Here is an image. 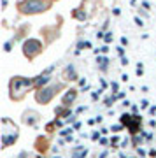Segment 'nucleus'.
Listing matches in <instances>:
<instances>
[{
    "instance_id": "423d86ee",
    "label": "nucleus",
    "mask_w": 156,
    "mask_h": 158,
    "mask_svg": "<svg viewBox=\"0 0 156 158\" xmlns=\"http://www.w3.org/2000/svg\"><path fill=\"white\" fill-rule=\"evenodd\" d=\"M37 121H39V114L35 113V111H32V109L23 114V123H27V125H30V127H34Z\"/></svg>"
},
{
    "instance_id": "20e7f679",
    "label": "nucleus",
    "mask_w": 156,
    "mask_h": 158,
    "mask_svg": "<svg viewBox=\"0 0 156 158\" xmlns=\"http://www.w3.org/2000/svg\"><path fill=\"white\" fill-rule=\"evenodd\" d=\"M18 135H19V130L9 118L2 119V146L9 148L12 142H16Z\"/></svg>"
},
{
    "instance_id": "9b49d317",
    "label": "nucleus",
    "mask_w": 156,
    "mask_h": 158,
    "mask_svg": "<svg viewBox=\"0 0 156 158\" xmlns=\"http://www.w3.org/2000/svg\"><path fill=\"white\" fill-rule=\"evenodd\" d=\"M74 16L77 18L79 21H83L84 18H86V14H83V12H81V11H74Z\"/></svg>"
},
{
    "instance_id": "f257e3e1",
    "label": "nucleus",
    "mask_w": 156,
    "mask_h": 158,
    "mask_svg": "<svg viewBox=\"0 0 156 158\" xmlns=\"http://www.w3.org/2000/svg\"><path fill=\"white\" fill-rule=\"evenodd\" d=\"M34 86H35V79L14 76V77L9 81V97H11L12 100H21Z\"/></svg>"
},
{
    "instance_id": "f03ea898",
    "label": "nucleus",
    "mask_w": 156,
    "mask_h": 158,
    "mask_svg": "<svg viewBox=\"0 0 156 158\" xmlns=\"http://www.w3.org/2000/svg\"><path fill=\"white\" fill-rule=\"evenodd\" d=\"M53 0H21L18 4V11L21 14H40L47 11Z\"/></svg>"
},
{
    "instance_id": "9d476101",
    "label": "nucleus",
    "mask_w": 156,
    "mask_h": 158,
    "mask_svg": "<svg viewBox=\"0 0 156 158\" xmlns=\"http://www.w3.org/2000/svg\"><path fill=\"white\" fill-rule=\"evenodd\" d=\"M88 155V149L86 148H76L72 151V158H84Z\"/></svg>"
},
{
    "instance_id": "f8f14e48",
    "label": "nucleus",
    "mask_w": 156,
    "mask_h": 158,
    "mask_svg": "<svg viewBox=\"0 0 156 158\" xmlns=\"http://www.w3.org/2000/svg\"><path fill=\"white\" fill-rule=\"evenodd\" d=\"M112 91H117V83H112Z\"/></svg>"
},
{
    "instance_id": "4468645a",
    "label": "nucleus",
    "mask_w": 156,
    "mask_h": 158,
    "mask_svg": "<svg viewBox=\"0 0 156 158\" xmlns=\"http://www.w3.org/2000/svg\"><path fill=\"white\" fill-rule=\"evenodd\" d=\"M2 4H4V6H2V7L6 9V7H7V0H2Z\"/></svg>"
},
{
    "instance_id": "7ed1b4c3",
    "label": "nucleus",
    "mask_w": 156,
    "mask_h": 158,
    "mask_svg": "<svg viewBox=\"0 0 156 158\" xmlns=\"http://www.w3.org/2000/svg\"><path fill=\"white\" fill-rule=\"evenodd\" d=\"M61 88H63L61 83H53V85H49V86L37 88V91H35V100L39 102V104H42V106H46V104H49V102L53 100V97H56L60 93Z\"/></svg>"
},
{
    "instance_id": "ddd939ff",
    "label": "nucleus",
    "mask_w": 156,
    "mask_h": 158,
    "mask_svg": "<svg viewBox=\"0 0 156 158\" xmlns=\"http://www.w3.org/2000/svg\"><path fill=\"white\" fill-rule=\"evenodd\" d=\"M140 106L146 109V107H147V100H142V102H140Z\"/></svg>"
},
{
    "instance_id": "2eb2a0df",
    "label": "nucleus",
    "mask_w": 156,
    "mask_h": 158,
    "mask_svg": "<svg viewBox=\"0 0 156 158\" xmlns=\"http://www.w3.org/2000/svg\"><path fill=\"white\" fill-rule=\"evenodd\" d=\"M55 158H60V156H55Z\"/></svg>"
},
{
    "instance_id": "0eeeda50",
    "label": "nucleus",
    "mask_w": 156,
    "mask_h": 158,
    "mask_svg": "<svg viewBox=\"0 0 156 158\" xmlns=\"http://www.w3.org/2000/svg\"><path fill=\"white\" fill-rule=\"evenodd\" d=\"M51 72H53V67H49L44 74H40L39 77H35V88H40V86H44L46 83H47V81L51 79V76H49Z\"/></svg>"
},
{
    "instance_id": "6e6552de",
    "label": "nucleus",
    "mask_w": 156,
    "mask_h": 158,
    "mask_svg": "<svg viewBox=\"0 0 156 158\" xmlns=\"http://www.w3.org/2000/svg\"><path fill=\"white\" fill-rule=\"evenodd\" d=\"M76 97H77V91L76 90H70V91H67L65 93V97H63V100H61V104L67 107V106H70L74 100H76Z\"/></svg>"
},
{
    "instance_id": "39448f33",
    "label": "nucleus",
    "mask_w": 156,
    "mask_h": 158,
    "mask_svg": "<svg viewBox=\"0 0 156 158\" xmlns=\"http://www.w3.org/2000/svg\"><path fill=\"white\" fill-rule=\"evenodd\" d=\"M42 51H44V46H42V42L37 40V39H27L23 42V55H25L28 60L37 58Z\"/></svg>"
},
{
    "instance_id": "1a4fd4ad",
    "label": "nucleus",
    "mask_w": 156,
    "mask_h": 158,
    "mask_svg": "<svg viewBox=\"0 0 156 158\" xmlns=\"http://www.w3.org/2000/svg\"><path fill=\"white\" fill-rule=\"evenodd\" d=\"M63 77L70 79V81H76V79H77V74H76V70H74L72 65H68V67L63 70Z\"/></svg>"
}]
</instances>
